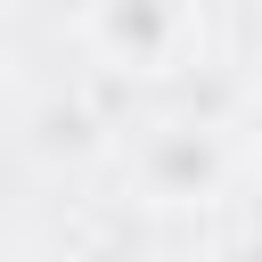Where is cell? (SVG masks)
<instances>
[{
    "mask_svg": "<svg viewBox=\"0 0 262 262\" xmlns=\"http://www.w3.org/2000/svg\"><path fill=\"white\" fill-rule=\"evenodd\" d=\"M41 147H49V156H98V147H106V123H98L90 106H74V98H49V106H41Z\"/></svg>",
    "mask_w": 262,
    "mask_h": 262,
    "instance_id": "cell-3",
    "label": "cell"
},
{
    "mask_svg": "<svg viewBox=\"0 0 262 262\" xmlns=\"http://www.w3.org/2000/svg\"><path fill=\"white\" fill-rule=\"evenodd\" d=\"M221 172H229V156H221L213 123H164V131H147V147H139V180H147V196H156V205L213 196V188H221Z\"/></svg>",
    "mask_w": 262,
    "mask_h": 262,
    "instance_id": "cell-2",
    "label": "cell"
},
{
    "mask_svg": "<svg viewBox=\"0 0 262 262\" xmlns=\"http://www.w3.org/2000/svg\"><path fill=\"white\" fill-rule=\"evenodd\" d=\"M196 41V0H90V49L123 74H172Z\"/></svg>",
    "mask_w": 262,
    "mask_h": 262,
    "instance_id": "cell-1",
    "label": "cell"
}]
</instances>
